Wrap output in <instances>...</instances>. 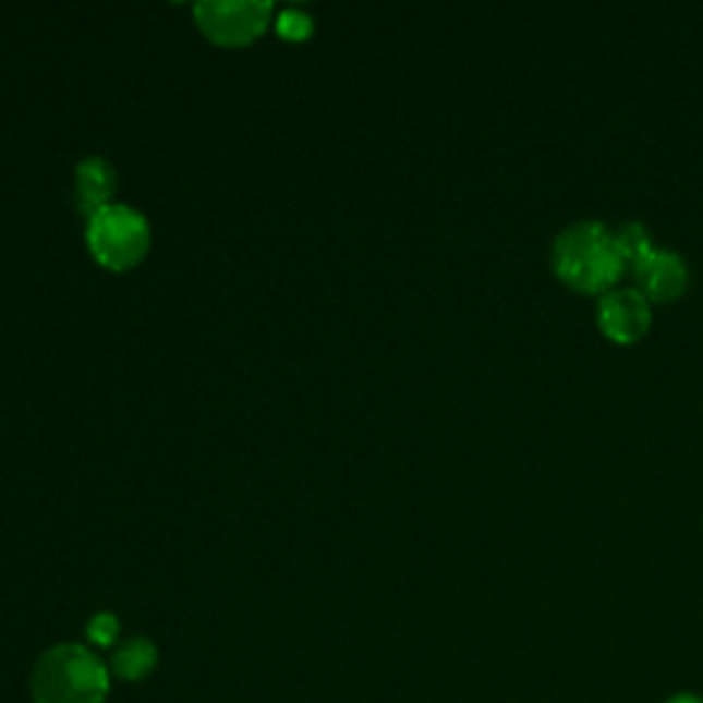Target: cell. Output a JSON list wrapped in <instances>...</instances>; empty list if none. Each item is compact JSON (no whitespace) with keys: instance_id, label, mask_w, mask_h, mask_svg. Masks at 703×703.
Returning a JSON list of instances; mask_svg holds the SVG:
<instances>
[{"instance_id":"9c48e42d","label":"cell","mask_w":703,"mask_h":703,"mask_svg":"<svg viewBox=\"0 0 703 703\" xmlns=\"http://www.w3.org/2000/svg\"><path fill=\"white\" fill-rule=\"evenodd\" d=\"M613 237H616V245H618V251H621L627 267H632L635 262H641V258L654 247L652 234H649V229L641 223V220H629V223H621L618 229H613Z\"/></svg>"},{"instance_id":"7a4b0ae2","label":"cell","mask_w":703,"mask_h":703,"mask_svg":"<svg viewBox=\"0 0 703 703\" xmlns=\"http://www.w3.org/2000/svg\"><path fill=\"white\" fill-rule=\"evenodd\" d=\"M108 692L110 676L99 657L72 643L41 654L31 676L34 703H105Z\"/></svg>"},{"instance_id":"5b68a950","label":"cell","mask_w":703,"mask_h":703,"mask_svg":"<svg viewBox=\"0 0 703 703\" xmlns=\"http://www.w3.org/2000/svg\"><path fill=\"white\" fill-rule=\"evenodd\" d=\"M596 325L610 341L632 343L652 327V303L638 287L610 289L596 305Z\"/></svg>"},{"instance_id":"3957f363","label":"cell","mask_w":703,"mask_h":703,"mask_svg":"<svg viewBox=\"0 0 703 703\" xmlns=\"http://www.w3.org/2000/svg\"><path fill=\"white\" fill-rule=\"evenodd\" d=\"M88 247L105 269L124 272L149 253L151 231L141 213L124 204H108L88 220Z\"/></svg>"},{"instance_id":"7c38bea8","label":"cell","mask_w":703,"mask_h":703,"mask_svg":"<svg viewBox=\"0 0 703 703\" xmlns=\"http://www.w3.org/2000/svg\"><path fill=\"white\" fill-rule=\"evenodd\" d=\"M665 703H703V701H701V698L687 695V692H681V695H674V698H670V701H665Z\"/></svg>"},{"instance_id":"8992f818","label":"cell","mask_w":703,"mask_h":703,"mask_svg":"<svg viewBox=\"0 0 703 703\" xmlns=\"http://www.w3.org/2000/svg\"><path fill=\"white\" fill-rule=\"evenodd\" d=\"M632 272L638 280V292L646 294V300L670 303L681 298L690 287V267L681 253L670 247H652L641 262L632 264Z\"/></svg>"},{"instance_id":"8fae6325","label":"cell","mask_w":703,"mask_h":703,"mask_svg":"<svg viewBox=\"0 0 703 703\" xmlns=\"http://www.w3.org/2000/svg\"><path fill=\"white\" fill-rule=\"evenodd\" d=\"M278 31L283 39L303 41L305 36L311 34V17H305L303 12H294V9H289V12H283L278 17Z\"/></svg>"},{"instance_id":"ba28073f","label":"cell","mask_w":703,"mask_h":703,"mask_svg":"<svg viewBox=\"0 0 703 703\" xmlns=\"http://www.w3.org/2000/svg\"><path fill=\"white\" fill-rule=\"evenodd\" d=\"M157 668V649L146 638H132L121 643L119 652L113 654V670L124 681H141Z\"/></svg>"},{"instance_id":"52a82bcc","label":"cell","mask_w":703,"mask_h":703,"mask_svg":"<svg viewBox=\"0 0 703 703\" xmlns=\"http://www.w3.org/2000/svg\"><path fill=\"white\" fill-rule=\"evenodd\" d=\"M77 206L83 213L94 215L102 206H108V198L116 190V171L110 162L99 160V157H88L77 166Z\"/></svg>"},{"instance_id":"30bf717a","label":"cell","mask_w":703,"mask_h":703,"mask_svg":"<svg viewBox=\"0 0 703 703\" xmlns=\"http://www.w3.org/2000/svg\"><path fill=\"white\" fill-rule=\"evenodd\" d=\"M88 638L97 646H113L116 638H119V621H116L113 613H97L88 621Z\"/></svg>"},{"instance_id":"6da1fadb","label":"cell","mask_w":703,"mask_h":703,"mask_svg":"<svg viewBox=\"0 0 703 703\" xmlns=\"http://www.w3.org/2000/svg\"><path fill=\"white\" fill-rule=\"evenodd\" d=\"M553 269L567 287L578 292L605 294L616 289L627 262L618 251L613 229L599 220H580L555 237Z\"/></svg>"},{"instance_id":"277c9868","label":"cell","mask_w":703,"mask_h":703,"mask_svg":"<svg viewBox=\"0 0 703 703\" xmlns=\"http://www.w3.org/2000/svg\"><path fill=\"white\" fill-rule=\"evenodd\" d=\"M272 7L264 0H204L195 7V23L206 39L220 47H245L267 31Z\"/></svg>"}]
</instances>
